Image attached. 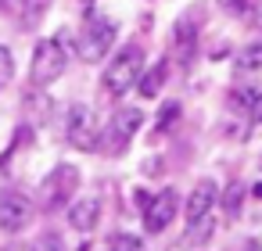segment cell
Segmentation results:
<instances>
[{
  "instance_id": "obj_1",
  "label": "cell",
  "mask_w": 262,
  "mask_h": 251,
  "mask_svg": "<svg viewBox=\"0 0 262 251\" xmlns=\"http://www.w3.org/2000/svg\"><path fill=\"white\" fill-rule=\"evenodd\" d=\"M140 72H144V51H140L137 43H129V47H122V51L115 54V61L104 69V90H108L112 97H122V94L140 79Z\"/></svg>"
},
{
  "instance_id": "obj_2",
  "label": "cell",
  "mask_w": 262,
  "mask_h": 251,
  "mask_svg": "<svg viewBox=\"0 0 262 251\" xmlns=\"http://www.w3.org/2000/svg\"><path fill=\"white\" fill-rule=\"evenodd\" d=\"M65 65H69V58H65V43L54 36V40H40L36 43V54H33V69H29V79H33V86H51V83H58V76L65 72Z\"/></svg>"
},
{
  "instance_id": "obj_3",
  "label": "cell",
  "mask_w": 262,
  "mask_h": 251,
  "mask_svg": "<svg viewBox=\"0 0 262 251\" xmlns=\"http://www.w3.org/2000/svg\"><path fill=\"white\" fill-rule=\"evenodd\" d=\"M115 47V22H108L104 15H90L86 26H83V36H79V54L83 61H104L108 51Z\"/></svg>"
},
{
  "instance_id": "obj_4",
  "label": "cell",
  "mask_w": 262,
  "mask_h": 251,
  "mask_svg": "<svg viewBox=\"0 0 262 251\" xmlns=\"http://www.w3.org/2000/svg\"><path fill=\"white\" fill-rule=\"evenodd\" d=\"M144 126V111L140 108H119L104 129V136L97 140V147H104L108 154H122L129 147V140L137 136V129Z\"/></svg>"
},
{
  "instance_id": "obj_5",
  "label": "cell",
  "mask_w": 262,
  "mask_h": 251,
  "mask_svg": "<svg viewBox=\"0 0 262 251\" xmlns=\"http://www.w3.org/2000/svg\"><path fill=\"white\" fill-rule=\"evenodd\" d=\"M79 190V169L76 165H69V162H61L58 169H51V176L43 179V187H40V197H43V208L47 212H58V208H65L69 204V197Z\"/></svg>"
},
{
  "instance_id": "obj_6",
  "label": "cell",
  "mask_w": 262,
  "mask_h": 251,
  "mask_svg": "<svg viewBox=\"0 0 262 251\" xmlns=\"http://www.w3.org/2000/svg\"><path fill=\"white\" fill-rule=\"evenodd\" d=\"M65 140H69L76 151H94V147H97V140H101V126H97V115H94L86 104H72V108H69Z\"/></svg>"
},
{
  "instance_id": "obj_7",
  "label": "cell",
  "mask_w": 262,
  "mask_h": 251,
  "mask_svg": "<svg viewBox=\"0 0 262 251\" xmlns=\"http://www.w3.org/2000/svg\"><path fill=\"white\" fill-rule=\"evenodd\" d=\"M180 208V197H176V190H162V194H155V197H147V204H144V230L147 233H162L169 222H172V212Z\"/></svg>"
},
{
  "instance_id": "obj_8",
  "label": "cell",
  "mask_w": 262,
  "mask_h": 251,
  "mask_svg": "<svg viewBox=\"0 0 262 251\" xmlns=\"http://www.w3.org/2000/svg\"><path fill=\"white\" fill-rule=\"evenodd\" d=\"M33 219V204L26 194H4L0 197V230L4 233H18L26 230Z\"/></svg>"
},
{
  "instance_id": "obj_9",
  "label": "cell",
  "mask_w": 262,
  "mask_h": 251,
  "mask_svg": "<svg viewBox=\"0 0 262 251\" xmlns=\"http://www.w3.org/2000/svg\"><path fill=\"white\" fill-rule=\"evenodd\" d=\"M194 51H198V22H194V15H183L172 29V58L180 65H190Z\"/></svg>"
},
{
  "instance_id": "obj_10",
  "label": "cell",
  "mask_w": 262,
  "mask_h": 251,
  "mask_svg": "<svg viewBox=\"0 0 262 251\" xmlns=\"http://www.w3.org/2000/svg\"><path fill=\"white\" fill-rule=\"evenodd\" d=\"M212 208H215V183H212V179H201V183L190 190L183 215H187V222H198V219L212 215Z\"/></svg>"
},
{
  "instance_id": "obj_11",
  "label": "cell",
  "mask_w": 262,
  "mask_h": 251,
  "mask_svg": "<svg viewBox=\"0 0 262 251\" xmlns=\"http://www.w3.org/2000/svg\"><path fill=\"white\" fill-rule=\"evenodd\" d=\"M97 219H101V201H97V197H83V201H76L72 212H69V222H72V230H79V233H90V230L97 226Z\"/></svg>"
},
{
  "instance_id": "obj_12",
  "label": "cell",
  "mask_w": 262,
  "mask_h": 251,
  "mask_svg": "<svg viewBox=\"0 0 262 251\" xmlns=\"http://www.w3.org/2000/svg\"><path fill=\"white\" fill-rule=\"evenodd\" d=\"M162 83H165V61H158L155 69H144L137 79V90H140V97H158Z\"/></svg>"
},
{
  "instance_id": "obj_13",
  "label": "cell",
  "mask_w": 262,
  "mask_h": 251,
  "mask_svg": "<svg viewBox=\"0 0 262 251\" xmlns=\"http://www.w3.org/2000/svg\"><path fill=\"white\" fill-rule=\"evenodd\" d=\"M212 237V215H205V219H198V222H190V230L183 233V247H198V244H205Z\"/></svg>"
},
{
  "instance_id": "obj_14",
  "label": "cell",
  "mask_w": 262,
  "mask_h": 251,
  "mask_svg": "<svg viewBox=\"0 0 262 251\" xmlns=\"http://www.w3.org/2000/svg\"><path fill=\"white\" fill-rule=\"evenodd\" d=\"M233 65H237V72H251V69H262V43L255 40V43H248L237 58H233Z\"/></svg>"
},
{
  "instance_id": "obj_15",
  "label": "cell",
  "mask_w": 262,
  "mask_h": 251,
  "mask_svg": "<svg viewBox=\"0 0 262 251\" xmlns=\"http://www.w3.org/2000/svg\"><path fill=\"white\" fill-rule=\"evenodd\" d=\"M26 111H29L33 122H47V115H51V101L40 94V86H36V94H26Z\"/></svg>"
},
{
  "instance_id": "obj_16",
  "label": "cell",
  "mask_w": 262,
  "mask_h": 251,
  "mask_svg": "<svg viewBox=\"0 0 262 251\" xmlns=\"http://www.w3.org/2000/svg\"><path fill=\"white\" fill-rule=\"evenodd\" d=\"M112 251H147V244L137 233H119V237H112Z\"/></svg>"
},
{
  "instance_id": "obj_17",
  "label": "cell",
  "mask_w": 262,
  "mask_h": 251,
  "mask_svg": "<svg viewBox=\"0 0 262 251\" xmlns=\"http://www.w3.org/2000/svg\"><path fill=\"white\" fill-rule=\"evenodd\" d=\"M47 4H51V0H26V15H22V26H29V29H33V26L43 18Z\"/></svg>"
},
{
  "instance_id": "obj_18",
  "label": "cell",
  "mask_w": 262,
  "mask_h": 251,
  "mask_svg": "<svg viewBox=\"0 0 262 251\" xmlns=\"http://www.w3.org/2000/svg\"><path fill=\"white\" fill-rule=\"evenodd\" d=\"M241 194H244V190H241L237 183H230V190L223 194V208H226V215H230V219H237V215H241Z\"/></svg>"
},
{
  "instance_id": "obj_19",
  "label": "cell",
  "mask_w": 262,
  "mask_h": 251,
  "mask_svg": "<svg viewBox=\"0 0 262 251\" xmlns=\"http://www.w3.org/2000/svg\"><path fill=\"white\" fill-rule=\"evenodd\" d=\"M11 76H15V58H11L8 47H0V86H8Z\"/></svg>"
},
{
  "instance_id": "obj_20",
  "label": "cell",
  "mask_w": 262,
  "mask_h": 251,
  "mask_svg": "<svg viewBox=\"0 0 262 251\" xmlns=\"http://www.w3.org/2000/svg\"><path fill=\"white\" fill-rule=\"evenodd\" d=\"M33 251H65V244H61V237H54V233H43V237L33 244Z\"/></svg>"
},
{
  "instance_id": "obj_21",
  "label": "cell",
  "mask_w": 262,
  "mask_h": 251,
  "mask_svg": "<svg viewBox=\"0 0 262 251\" xmlns=\"http://www.w3.org/2000/svg\"><path fill=\"white\" fill-rule=\"evenodd\" d=\"M255 94H258V90H233V104H237V108H251Z\"/></svg>"
},
{
  "instance_id": "obj_22",
  "label": "cell",
  "mask_w": 262,
  "mask_h": 251,
  "mask_svg": "<svg viewBox=\"0 0 262 251\" xmlns=\"http://www.w3.org/2000/svg\"><path fill=\"white\" fill-rule=\"evenodd\" d=\"M176 115H180V108H176V104H165V108H162V119H158V126H162V129H169V122H172Z\"/></svg>"
},
{
  "instance_id": "obj_23",
  "label": "cell",
  "mask_w": 262,
  "mask_h": 251,
  "mask_svg": "<svg viewBox=\"0 0 262 251\" xmlns=\"http://www.w3.org/2000/svg\"><path fill=\"white\" fill-rule=\"evenodd\" d=\"M248 111H251V119H255V122H262V90L255 94V101H251V108H248Z\"/></svg>"
},
{
  "instance_id": "obj_24",
  "label": "cell",
  "mask_w": 262,
  "mask_h": 251,
  "mask_svg": "<svg viewBox=\"0 0 262 251\" xmlns=\"http://www.w3.org/2000/svg\"><path fill=\"white\" fill-rule=\"evenodd\" d=\"M219 4H223L230 15H241V11H244V0H219Z\"/></svg>"
},
{
  "instance_id": "obj_25",
  "label": "cell",
  "mask_w": 262,
  "mask_h": 251,
  "mask_svg": "<svg viewBox=\"0 0 262 251\" xmlns=\"http://www.w3.org/2000/svg\"><path fill=\"white\" fill-rule=\"evenodd\" d=\"M255 197H262V187H255Z\"/></svg>"
},
{
  "instance_id": "obj_26",
  "label": "cell",
  "mask_w": 262,
  "mask_h": 251,
  "mask_svg": "<svg viewBox=\"0 0 262 251\" xmlns=\"http://www.w3.org/2000/svg\"><path fill=\"white\" fill-rule=\"evenodd\" d=\"M258 26H262V18H258Z\"/></svg>"
},
{
  "instance_id": "obj_27",
  "label": "cell",
  "mask_w": 262,
  "mask_h": 251,
  "mask_svg": "<svg viewBox=\"0 0 262 251\" xmlns=\"http://www.w3.org/2000/svg\"><path fill=\"white\" fill-rule=\"evenodd\" d=\"M0 4H4V0H0Z\"/></svg>"
},
{
  "instance_id": "obj_28",
  "label": "cell",
  "mask_w": 262,
  "mask_h": 251,
  "mask_svg": "<svg viewBox=\"0 0 262 251\" xmlns=\"http://www.w3.org/2000/svg\"><path fill=\"white\" fill-rule=\"evenodd\" d=\"M251 251H255V247H251Z\"/></svg>"
}]
</instances>
